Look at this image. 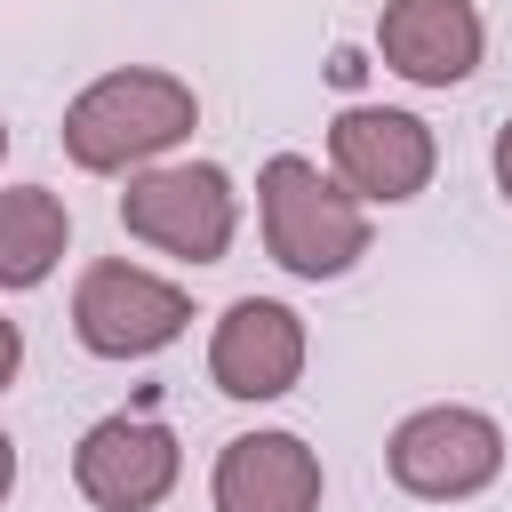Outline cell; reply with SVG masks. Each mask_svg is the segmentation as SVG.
<instances>
[{"label": "cell", "instance_id": "9a60e30c", "mask_svg": "<svg viewBox=\"0 0 512 512\" xmlns=\"http://www.w3.org/2000/svg\"><path fill=\"white\" fill-rule=\"evenodd\" d=\"M0 152H8V120H0Z\"/></svg>", "mask_w": 512, "mask_h": 512}, {"label": "cell", "instance_id": "3957f363", "mask_svg": "<svg viewBox=\"0 0 512 512\" xmlns=\"http://www.w3.org/2000/svg\"><path fill=\"white\" fill-rule=\"evenodd\" d=\"M120 224L128 240L176 256V264H216L240 232V192L216 160H176V168H144L120 192Z\"/></svg>", "mask_w": 512, "mask_h": 512}, {"label": "cell", "instance_id": "9c48e42d", "mask_svg": "<svg viewBox=\"0 0 512 512\" xmlns=\"http://www.w3.org/2000/svg\"><path fill=\"white\" fill-rule=\"evenodd\" d=\"M480 48H488V32H480L472 0H384V16H376V56L408 88H456V80H472Z\"/></svg>", "mask_w": 512, "mask_h": 512}, {"label": "cell", "instance_id": "7c38bea8", "mask_svg": "<svg viewBox=\"0 0 512 512\" xmlns=\"http://www.w3.org/2000/svg\"><path fill=\"white\" fill-rule=\"evenodd\" d=\"M16 368H24V336H16V320H0V392L16 384Z\"/></svg>", "mask_w": 512, "mask_h": 512}, {"label": "cell", "instance_id": "8992f818", "mask_svg": "<svg viewBox=\"0 0 512 512\" xmlns=\"http://www.w3.org/2000/svg\"><path fill=\"white\" fill-rule=\"evenodd\" d=\"M328 168H336V184H344L360 208H368V200L400 208V200H416V192L432 184L440 144H432V128H424L416 112L352 104V112H336V128H328Z\"/></svg>", "mask_w": 512, "mask_h": 512}, {"label": "cell", "instance_id": "52a82bcc", "mask_svg": "<svg viewBox=\"0 0 512 512\" xmlns=\"http://www.w3.org/2000/svg\"><path fill=\"white\" fill-rule=\"evenodd\" d=\"M176 472H184V448L152 416H104L72 448V480L96 512H152V504H168Z\"/></svg>", "mask_w": 512, "mask_h": 512}, {"label": "cell", "instance_id": "6da1fadb", "mask_svg": "<svg viewBox=\"0 0 512 512\" xmlns=\"http://www.w3.org/2000/svg\"><path fill=\"white\" fill-rule=\"evenodd\" d=\"M192 120H200L192 80L152 72V64H128V72L88 80V88L64 104V152H72V168H88V176H120V168H144V160H160L168 144H184Z\"/></svg>", "mask_w": 512, "mask_h": 512}, {"label": "cell", "instance_id": "4fadbf2b", "mask_svg": "<svg viewBox=\"0 0 512 512\" xmlns=\"http://www.w3.org/2000/svg\"><path fill=\"white\" fill-rule=\"evenodd\" d=\"M496 192H504V200H512V120H504V128H496Z\"/></svg>", "mask_w": 512, "mask_h": 512}, {"label": "cell", "instance_id": "5bb4252c", "mask_svg": "<svg viewBox=\"0 0 512 512\" xmlns=\"http://www.w3.org/2000/svg\"><path fill=\"white\" fill-rule=\"evenodd\" d=\"M8 488H16V440L0 432V504H8Z\"/></svg>", "mask_w": 512, "mask_h": 512}, {"label": "cell", "instance_id": "5b68a950", "mask_svg": "<svg viewBox=\"0 0 512 512\" xmlns=\"http://www.w3.org/2000/svg\"><path fill=\"white\" fill-rule=\"evenodd\" d=\"M384 472L408 496H424V504H464V496H480L504 472V424L480 416V408H456V400L416 408V416L392 424Z\"/></svg>", "mask_w": 512, "mask_h": 512}, {"label": "cell", "instance_id": "277c9868", "mask_svg": "<svg viewBox=\"0 0 512 512\" xmlns=\"http://www.w3.org/2000/svg\"><path fill=\"white\" fill-rule=\"evenodd\" d=\"M184 320H192V296L176 280L128 264V256L88 264L80 288H72V336L96 360H152V352H168L184 336Z\"/></svg>", "mask_w": 512, "mask_h": 512}, {"label": "cell", "instance_id": "8fae6325", "mask_svg": "<svg viewBox=\"0 0 512 512\" xmlns=\"http://www.w3.org/2000/svg\"><path fill=\"white\" fill-rule=\"evenodd\" d=\"M72 248V216L48 184H0V288H40Z\"/></svg>", "mask_w": 512, "mask_h": 512}, {"label": "cell", "instance_id": "30bf717a", "mask_svg": "<svg viewBox=\"0 0 512 512\" xmlns=\"http://www.w3.org/2000/svg\"><path fill=\"white\" fill-rule=\"evenodd\" d=\"M216 512H320V456L296 432H240L208 472Z\"/></svg>", "mask_w": 512, "mask_h": 512}, {"label": "cell", "instance_id": "7a4b0ae2", "mask_svg": "<svg viewBox=\"0 0 512 512\" xmlns=\"http://www.w3.org/2000/svg\"><path fill=\"white\" fill-rule=\"evenodd\" d=\"M256 216H264V248L280 272L296 280H344L368 256V208L320 176V160L304 152H272L256 176Z\"/></svg>", "mask_w": 512, "mask_h": 512}, {"label": "cell", "instance_id": "ba28073f", "mask_svg": "<svg viewBox=\"0 0 512 512\" xmlns=\"http://www.w3.org/2000/svg\"><path fill=\"white\" fill-rule=\"evenodd\" d=\"M208 376L232 400H280V392H296V376H304V320L280 296L224 304V320L208 336Z\"/></svg>", "mask_w": 512, "mask_h": 512}]
</instances>
